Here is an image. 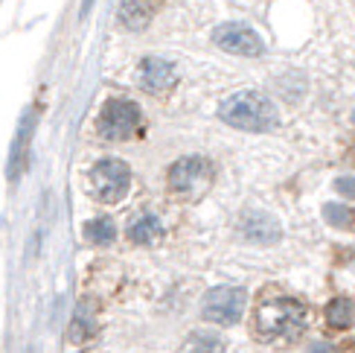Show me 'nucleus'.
Wrapping results in <instances>:
<instances>
[{
  "label": "nucleus",
  "mask_w": 355,
  "mask_h": 353,
  "mask_svg": "<svg viewBox=\"0 0 355 353\" xmlns=\"http://www.w3.org/2000/svg\"><path fill=\"white\" fill-rule=\"evenodd\" d=\"M218 117L233 129L242 131H268L279 123L274 102L259 91H239L221 102Z\"/></svg>",
  "instance_id": "obj_1"
},
{
  "label": "nucleus",
  "mask_w": 355,
  "mask_h": 353,
  "mask_svg": "<svg viewBox=\"0 0 355 353\" xmlns=\"http://www.w3.org/2000/svg\"><path fill=\"white\" fill-rule=\"evenodd\" d=\"M306 327V310L294 298L265 301L257 310V333L265 342H288L297 339Z\"/></svg>",
  "instance_id": "obj_2"
},
{
  "label": "nucleus",
  "mask_w": 355,
  "mask_h": 353,
  "mask_svg": "<svg viewBox=\"0 0 355 353\" xmlns=\"http://www.w3.org/2000/svg\"><path fill=\"white\" fill-rule=\"evenodd\" d=\"M210 184H213V167L207 158L189 155V158L175 161L169 167V190L184 199H196V196L207 193Z\"/></svg>",
  "instance_id": "obj_3"
},
{
  "label": "nucleus",
  "mask_w": 355,
  "mask_h": 353,
  "mask_svg": "<svg viewBox=\"0 0 355 353\" xmlns=\"http://www.w3.org/2000/svg\"><path fill=\"white\" fill-rule=\"evenodd\" d=\"M143 114L135 102L128 99H108L105 108L99 114V135L108 140H128L131 135H137Z\"/></svg>",
  "instance_id": "obj_4"
},
{
  "label": "nucleus",
  "mask_w": 355,
  "mask_h": 353,
  "mask_svg": "<svg viewBox=\"0 0 355 353\" xmlns=\"http://www.w3.org/2000/svg\"><path fill=\"white\" fill-rule=\"evenodd\" d=\"M128 184H131V170L116 158H105L94 164L91 170V190L99 202H120L128 193Z\"/></svg>",
  "instance_id": "obj_5"
},
{
  "label": "nucleus",
  "mask_w": 355,
  "mask_h": 353,
  "mask_svg": "<svg viewBox=\"0 0 355 353\" xmlns=\"http://www.w3.org/2000/svg\"><path fill=\"white\" fill-rule=\"evenodd\" d=\"M248 292L239 286H216L204 298V318L213 325H236L242 318Z\"/></svg>",
  "instance_id": "obj_6"
},
{
  "label": "nucleus",
  "mask_w": 355,
  "mask_h": 353,
  "mask_svg": "<svg viewBox=\"0 0 355 353\" xmlns=\"http://www.w3.org/2000/svg\"><path fill=\"white\" fill-rule=\"evenodd\" d=\"M213 41L218 44L221 50H227L233 56H248V58H254V56H262L265 50V44L262 38L250 29L248 24H221L216 33H213Z\"/></svg>",
  "instance_id": "obj_7"
},
{
  "label": "nucleus",
  "mask_w": 355,
  "mask_h": 353,
  "mask_svg": "<svg viewBox=\"0 0 355 353\" xmlns=\"http://www.w3.org/2000/svg\"><path fill=\"white\" fill-rule=\"evenodd\" d=\"M178 79V73H175V65L166 62V58H157V56H149V58H143V65L137 70V82L143 91H149V94H164L169 91V88L175 85Z\"/></svg>",
  "instance_id": "obj_8"
},
{
  "label": "nucleus",
  "mask_w": 355,
  "mask_h": 353,
  "mask_svg": "<svg viewBox=\"0 0 355 353\" xmlns=\"http://www.w3.org/2000/svg\"><path fill=\"white\" fill-rule=\"evenodd\" d=\"M242 233L250 243H259V245H268L279 237V225L274 222V216L262 213V211H250L242 216Z\"/></svg>",
  "instance_id": "obj_9"
},
{
  "label": "nucleus",
  "mask_w": 355,
  "mask_h": 353,
  "mask_svg": "<svg viewBox=\"0 0 355 353\" xmlns=\"http://www.w3.org/2000/svg\"><path fill=\"white\" fill-rule=\"evenodd\" d=\"M160 0H123L120 3V24L128 29H143L157 12Z\"/></svg>",
  "instance_id": "obj_10"
},
{
  "label": "nucleus",
  "mask_w": 355,
  "mask_h": 353,
  "mask_svg": "<svg viewBox=\"0 0 355 353\" xmlns=\"http://www.w3.org/2000/svg\"><path fill=\"white\" fill-rule=\"evenodd\" d=\"M160 237H164V225H160V219L155 213H140L135 222L128 225V240L137 245H152Z\"/></svg>",
  "instance_id": "obj_11"
},
{
  "label": "nucleus",
  "mask_w": 355,
  "mask_h": 353,
  "mask_svg": "<svg viewBox=\"0 0 355 353\" xmlns=\"http://www.w3.org/2000/svg\"><path fill=\"white\" fill-rule=\"evenodd\" d=\"M327 325L335 330H349L355 325V301L349 298H335L327 306Z\"/></svg>",
  "instance_id": "obj_12"
},
{
  "label": "nucleus",
  "mask_w": 355,
  "mask_h": 353,
  "mask_svg": "<svg viewBox=\"0 0 355 353\" xmlns=\"http://www.w3.org/2000/svg\"><path fill=\"white\" fill-rule=\"evenodd\" d=\"M94 333H96L94 306H91V304H79L76 315H73V325H70V339H73V342H87Z\"/></svg>",
  "instance_id": "obj_13"
},
{
  "label": "nucleus",
  "mask_w": 355,
  "mask_h": 353,
  "mask_svg": "<svg viewBox=\"0 0 355 353\" xmlns=\"http://www.w3.org/2000/svg\"><path fill=\"white\" fill-rule=\"evenodd\" d=\"M218 350H221V336L210 330L192 333L184 345V353H218Z\"/></svg>",
  "instance_id": "obj_14"
},
{
  "label": "nucleus",
  "mask_w": 355,
  "mask_h": 353,
  "mask_svg": "<svg viewBox=\"0 0 355 353\" xmlns=\"http://www.w3.org/2000/svg\"><path fill=\"white\" fill-rule=\"evenodd\" d=\"M85 237L91 243H96V245H105V243L114 240V222H111V219H105V216L91 219V222L85 225Z\"/></svg>",
  "instance_id": "obj_15"
},
{
  "label": "nucleus",
  "mask_w": 355,
  "mask_h": 353,
  "mask_svg": "<svg viewBox=\"0 0 355 353\" xmlns=\"http://www.w3.org/2000/svg\"><path fill=\"white\" fill-rule=\"evenodd\" d=\"M323 216H327L335 228H349L352 225V211L341 208V204H327V208H323Z\"/></svg>",
  "instance_id": "obj_16"
},
{
  "label": "nucleus",
  "mask_w": 355,
  "mask_h": 353,
  "mask_svg": "<svg viewBox=\"0 0 355 353\" xmlns=\"http://www.w3.org/2000/svg\"><path fill=\"white\" fill-rule=\"evenodd\" d=\"M26 143H29V117L24 120V126H21V135H18V140H15V155H12V172H18V167H21V158H24V152H26Z\"/></svg>",
  "instance_id": "obj_17"
},
{
  "label": "nucleus",
  "mask_w": 355,
  "mask_h": 353,
  "mask_svg": "<svg viewBox=\"0 0 355 353\" xmlns=\"http://www.w3.org/2000/svg\"><path fill=\"white\" fill-rule=\"evenodd\" d=\"M338 190H341V193L355 196V181H352V179H341V181H338Z\"/></svg>",
  "instance_id": "obj_18"
},
{
  "label": "nucleus",
  "mask_w": 355,
  "mask_h": 353,
  "mask_svg": "<svg viewBox=\"0 0 355 353\" xmlns=\"http://www.w3.org/2000/svg\"><path fill=\"white\" fill-rule=\"evenodd\" d=\"M312 353H332V347H329V345H315Z\"/></svg>",
  "instance_id": "obj_19"
}]
</instances>
